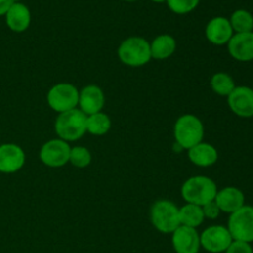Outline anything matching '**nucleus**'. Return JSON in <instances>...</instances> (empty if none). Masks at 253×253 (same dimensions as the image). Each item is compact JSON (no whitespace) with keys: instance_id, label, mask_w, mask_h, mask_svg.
Returning <instances> with one entry per match:
<instances>
[{"instance_id":"nucleus-1","label":"nucleus","mask_w":253,"mask_h":253,"mask_svg":"<svg viewBox=\"0 0 253 253\" xmlns=\"http://www.w3.org/2000/svg\"><path fill=\"white\" fill-rule=\"evenodd\" d=\"M217 185L211 178L205 175H194L183 183L180 194L185 203L203 207L212 202L216 197Z\"/></svg>"},{"instance_id":"nucleus-2","label":"nucleus","mask_w":253,"mask_h":253,"mask_svg":"<svg viewBox=\"0 0 253 253\" xmlns=\"http://www.w3.org/2000/svg\"><path fill=\"white\" fill-rule=\"evenodd\" d=\"M174 138L178 147L189 150L198 143L203 142L205 128L203 121L193 114L179 116L174 124Z\"/></svg>"},{"instance_id":"nucleus-3","label":"nucleus","mask_w":253,"mask_h":253,"mask_svg":"<svg viewBox=\"0 0 253 253\" xmlns=\"http://www.w3.org/2000/svg\"><path fill=\"white\" fill-rule=\"evenodd\" d=\"M54 131L61 140L73 142L86 133V115L79 109L59 114L54 123Z\"/></svg>"},{"instance_id":"nucleus-4","label":"nucleus","mask_w":253,"mask_h":253,"mask_svg":"<svg viewBox=\"0 0 253 253\" xmlns=\"http://www.w3.org/2000/svg\"><path fill=\"white\" fill-rule=\"evenodd\" d=\"M118 56L125 66L133 68L146 66L152 59L150 42L140 36L128 37L119 46Z\"/></svg>"},{"instance_id":"nucleus-5","label":"nucleus","mask_w":253,"mask_h":253,"mask_svg":"<svg viewBox=\"0 0 253 253\" xmlns=\"http://www.w3.org/2000/svg\"><path fill=\"white\" fill-rule=\"evenodd\" d=\"M151 222L162 234H173L180 226L179 208L170 200H157L151 207Z\"/></svg>"},{"instance_id":"nucleus-6","label":"nucleus","mask_w":253,"mask_h":253,"mask_svg":"<svg viewBox=\"0 0 253 253\" xmlns=\"http://www.w3.org/2000/svg\"><path fill=\"white\" fill-rule=\"evenodd\" d=\"M79 90L71 83H57L47 93V104L56 113L62 114L77 109Z\"/></svg>"},{"instance_id":"nucleus-7","label":"nucleus","mask_w":253,"mask_h":253,"mask_svg":"<svg viewBox=\"0 0 253 253\" xmlns=\"http://www.w3.org/2000/svg\"><path fill=\"white\" fill-rule=\"evenodd\" d=\"M227 230L235 241L253 242V207L245 204L241 209L232 212L227 221Z\"/></svg>"},{"instance_id":"nucleus-8","label":"nucleus","mask_w":253,"mask_h":253,"mask_svg":"<svg viewBox=\"0 0 253 253\" xmlns=\"http://www.w3.org/2000/svg\"><path fill=\"white\" fill-rule=\"evenodd\" d=\"M71 146L61 138H53L43 143L40 150V160L49 168H61L69 162Z\"/></svg>"},{"instance_id":"nucleus-9","label":"nucleus","mask_w":253,"mask_h":253,"mask_svg":"<svg viewBox=\"0 0 253 253\" xmlns=\"http://www.w3.org/2000/svg\"><path fill=\"white\" fill-rule=\"evenodd\" d=\"M232 241L230 231L222 225H212L200 234V247L210 253L225 252Z\"/></svg>"},{"instance_id":"nucleus-10","label":"nucleus","mask_w":253,"mask_h":253,"mask_svg":"<svg viewBox=\"0 0 253 253\" xmlns=\"http://www.w3.org/2000/svg\"><path fill=\"white\" fill-rule=\"evenodd\" d=\"M229 108L235 115L240 118H252L253 116V89L246 85H240L232 90L227 96Z\"/></svg>"},{"instance_id":"nucleus-11","label":"nucleus","mask_w":253,"mask_h":253,"mask_svg":"<svg viewBox=\"0 0 253 253\" xmlns=\"http://www.w3.org/2000/svg\"><path fill=\"white\" fill-rule=\"evenodd\" d=\"M26 162L25 151L16 143L0 145V172L11 174L21 169Z\"/></svg>"},{"instance_id":"nucleus-12","label":"nucleus","mask_w":253,"mask_h":253,"mask_svg":"<svg viewBox=\"0 0 253 253\" xmlns=\"http://www.w3.org/2000/svg\"><path fill=\"white\" fill-rule=\"evenodd\" d=\"M104 105H105V94L100 86L89 84L79 90V110L83 111L86 116L103 111Z\"/></svg>"},{"instance_id":"nucleus-13","label":"nucleus","mask_w":253,"mask_h":253,"mask_svg":"<svg viewBox=\"0 0 253 253\" xmlns=\"http://www.w3.org/2000/svg\"><path fill=\"white\" fill-rule=\"evenodd\" d=\"M172 246L175 253H199L200 235L197 229L180 225L172 234Z\"/></svg>"},{"instance_id":"nucleus-14","label":"nucleus","mask_w":253,"mask_h":253,"mask_svg":"<svg viewBox=\"0 0 253 253\" xmlns=\"http://www.w3.org/2000/svg\"><path fill=\"white\" fill-rule=\"evenodd\" d=\"M234 34L235 32L229 19L224 16L212 17L205 27V37L210 43L215 44V46L227 44Z\"/></svg>"},{"instance_id":"nucleus-15","label":"nucleus","mask_w":253,"mask_h":253,"mask_svg":"<svg viewBox=\"0 0 253 253\" xmlns=\"http://www.w3.org/2000/svg\"><path fill=\"white\" fill-rule=\"evenodd\" d=\"M230 56L239 62L253 61V31L234 34L227 43Z\"/></svg>"},{"instance_id":"nucleus-16","label":"nucleus","mask_w":253,"mask_h":253,"mask_svg":"<svg viewBox=\"0 0 253 253\" xmlns=\"http://www.w3.org/2000/svg\"><path fill=\"white\" fill-rule=\"evenodd\" d=\"M214 202L219 207L220 211L231 215L245 205V194L236 187H225L217 190Z\"/></svg>"},{"instance_id":"nucleus-17","label":"nucleus","mask_w":253,"mask_h":253,"mask_svg":"<svg viewBox=\"0 0 253 253\" xmlns=\"http://www.w3.org/2000/svg\"><path fill=\"white\" fill-rule=\"evenodd\" d=\"M5 21L11 31L24 32L31 24V12L30 9L22 2H14L5 14Z\"/></svg>"},{"instance_id":"nucleus-18","label":"nucleus","mask_w":253,"mask_h":253,"mask_svg":"<svg viewBox=\"0 0 253 253\" xmlns=\"http://www.w3.org/2000/svg\"><path fill=\"white\" fill-rule=\"evenodd\" d=\"M188 158L193 165L198 167H211L219 160V152L216 148L208 142H200L188 150Z\"/></svg>"},{"instance_id":"nucleus-19","label":"nucleus","mask_w":253,"mask_h":253,"mask_svg":"<svg viewBox=\"0 0 253 253\" xmlns=\"http://www.w3.org/2000/svg\"><path fill=\"white\" fill-rule=\"evenodd\" d=\"M150 48L153 59L163 61L173 56L177 49V42L172 35L163 34L153 39V41L150 43Z\"/></svg>"},{"instance_id":"nucleus-20","label":"nucleus","mask_w":253,"mask_h":253,"mask_svg":"<svg viewBox=\"0 0 253 253\" xmlns=\"http://www.w3.org/2000/svg\"><path fill=\"white\" fill-rule=\"evenodd\" d=\"M179 220L180 225H183V226L197 229L205 220L202 207L187 203L184 207L179 208Z\"/></svg>"},{"instance_id":"nucleus-21","label":"nucleus","mask_w":253,"mask_h":253,"mask_svg":"<svg viewBox=\"0 0 253 253\" xmlns=\"http://www.w3.org/2000/svg\"><path fill=\"white\" fill-rule=\"evenodd\" d=\"M111 120L108 114L96 113L86 116V132L94 136H103L110 131Z\"/></svg>"},{"instance_id":"nucleus-22","label":"nucleus","mask_w":253,"mask_h":253,"mask_svg":"<svg viewBox=\"0 0 253 253\" xmlns=\"http://www.w3.org/2000/svg\"><path fill=\"white\" fill-rule=\"evenodd\" d=\"M210 86L214 93H216L220 96H229L232 93L236 84H235L234 78L230 74L225 72H219L215 73L210 79Z\"/></svg>"},{"instance_id":"nucleus-23","label":"nucleus","mask_w":253,"mask_h":253,"mask_svg":"<svg viewBox=\"0 0 253 253\" xmlns=\"http://www.w3.org/2000/svg\"><path fill=\"white\" fill-rule=\"evenodd\" d=\"M235 34L253 31V15L245 9L235 10L229 19Z\"/></svg>"},{"instance_id":"nucleus-24","label":"nucleus","mask_w":253,"mask_h":253,"mask_svg":"<svg viewBox=\"0 0 253 253\" xmlns=\"http://www.w3.org/2000/svg\"><path fill=\"white\" fill-rule=\"evenodd\" d=\"M69 163L77 168H86L91 163L90 151L83 146L71 147L69 153Z\"/></svg>"},{"instance_id":"nucleus-25","label":"nucleus","mask_w":253,"mask_h":253,"mask_svg":"<svg viewBox=\"0 0 253 253\" xmlns=\"http://www.w3.org/2000/svg\"><path fill=\"white\" fill-rule=\"evenodd\" d=\"M200 0H167L169 10L174 14L185 15L197 9Z\"/></svg>"},{"instance_id":"nucleus-26","label":"nucleus","mask_w":253,"mask_h":253,"mask_svg":"<svg viewBox=\"0 0 253 253\" xmlns=\"http://www.w3.org/2000/svg\"><path fill=\"white\" fill-rule=\"evenodd\" d=\"M225 253H253L251 244L242 241H232Z\"/></svg>"},{"instance_id":"nucleus-27","label":"nucleus","mask_w":253,"mask_h":253,"mask_svg":"<svg viewBox=\"0 0 253 253\" xmlns=\"http://www.w3.org/2000/svg\"><path fill=\"white\" fill-rule=\"evenodd\" d=\"M202 209H203V212H204L205 219H210V220L217 219L220 215V212H221L220 211L219 207H217L216 203H215L214 200L210 203H208V204L203 205Z\"/></svg>"},{"instance_id":"nucleus-28","label":"nucleus","mask_w":253,"mask_h":253,"mask_svg":"<svg viewBox=\"0 0 253 253\" xmlns=\"http://www.w3.org/2000/svg\"><path fill=\"white\" fill-rule=\"evenodd\" d=\"M12 4V0H0V16H5Z\"/></svg>"},{"instance_id":"nucleus-29","label":"nucleus","mask_w":253,"mask_h":253,"mask_svg":"<svg viewBox=\"0 0 253 253\" xmlns=\"http://www.w3.org/2000/svg\"><path fill=\"white\" fill-rule=\"evenodd\" d=\"M153 2H157V4H162V2H167V0H151Z\"/></svg>"},{"instance_id":"nucleus-30","label":"nucleus","mask_w":253,"mask_h":253,"mask_svg":"<svg viewBox=\"0 0 253 253\" xmlns=\"http://www.w3.org/2000/svg\"><path fill=\"white\" fill-rule=\"evenodd\" d=\"M12 2H21V0H12Z\"/></svg>"},{"instance_id":"nucleus-31","label":"nucleus","mask_w":253,"mask_h":253,"mask_svg":"<svg viewBox=\"0 0 253 253\" xmlns=\"http://www.w3.org/2000/svg\"><path fill=\"white\" fill-rule=\"evenodd\" d=\"M125 1H130V2H132V1H137V0H125Z\"/></svg>"},{"instance_id":"nucleus-32","label":"nucleus","mask_w":253,"mask_h":253,"mask_svg":"<svg viewBox=\"0 0 253 253\" xmlns=\"http://www.w3.org/2000/svg\"><path fill=\"white\" fill-rule=\"evenodd\" d=\"M252 89H253V88H252Z\"/></svg>"}]
</instances>
